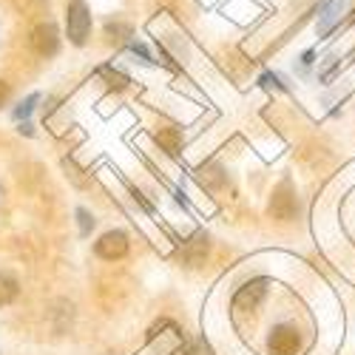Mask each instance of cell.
Returning <instances> with one entry per match:
<instances>
[{"instance_id":"16","label":"cell","mask_w":355,"mask_h":355,"mask_svg":"<svg viewBox=\"0 0 355 355\" xmlns=\"http://www.w3.org/2000/svg\"><path fill=\"white\" fill-rule=\"evenodd\" d=\"M6 100H9V83L0 80V105H3Z\"/></svg>"},{"instance_id":"11","label":"cell","mask_w":355,"mask_h":355,"mask_svg":"<svg viewBox=\"0 0 355 355\" xmlns=\"http://www.w3.org/2000/svg\"><path fill=\"white\" fill-rule=\"evenodd\" d=\"M37 100H40L37 94H28V97H26V100H23V103H20L17 108H15V120H26V116H28V114H32V111H35Z\"/></svg>"},{"instance_id":"1","label":"cell","mask_w":355,"mask_h":355,"mask_svg":"<svg viewBox=\"0 0 355 355\" xmlns=\"http://www.w3.org/2000/svg\"><path fill=\"white\" fill-rule=\"evenodd\" d=\"M66 32L74 46H85L88 35H92V12H88L85 0H71L66 9Z\"/></svg>"},{"instance_id":"7","label":"cell","mask_w":355,"mask_h":355,"mask_svg":"<svg viewBox=\"0 0 355 355\" xmlns=\"http://www.w3.org/2000/svg\"><path fill=\"white\" fill-rule=\"evenodd\" d=\"M341 12H344V0H330L318 15V35H327L330 28L341 20Z\"/></svg>"},{"instance_id":"2","label":"cell","mask_w":355,"mask_h":355,"mask_svg":"<svg viewBox=\"0 0 355 355\" xmlns=\"http://www.w3.org/2000/svg\"><path fill=\"white\" fill-rule=\"evenodd\" d=\"M28 46H32L40 57H51L57 54V49H60V32H57L54 23H40L32 28V35H28Z\"/></svg>"},{"instance_id":"5","label":"cell","mask_w":355,"mask_h":355,"mask_svg":"<svg viewBox=\"0 0 355 355\" xmlns=\"http://www.w3.org/2000/svg\"><path fill=\"white\" fill-rule=\"evenodd\" d=\"M264 295H268V282H264V279L248 282L239 293H236L233 307H236V310H256V307L264 302Z\"/></svg>"},{"instance_id":"9","label":"cell","mask_w":355,"mask_h":355,"mask_svg":"<svg viewBox=\"0 0 355 355\" xmlns=\"http://www.w3.org/2000/svg\"><path fill=\"white\" fill-rule=\"evenodd\" d=\"M205 256H208V236H205V233H196L193 239L188 242V248H185L182 259H185L188 264H199Z\"/></svg>"},{"instance_id":"8","label":"cell","mask_w":355,"mask_h":355,"mask_svg":"<svg viewBox=\"0 0 355 355\" xmlns=\"http://www.w3.org/2000/svg\"><path fill=\"white\" fill-rule=\"evenodd\" d=\"M157 142L165 148L171 157H176V154H180V148H182V131L173 128V125H165V128L157 131Z\"/></svg>"},{"instance_id":"14","label":"cell","mask_w":355,"mask_h":355,"mask_svg":"<svg viewBox=\"0 0 355 355\" xmlns=\"http://www.w3.org/2000/svg\"><path fill=\"white\" fill-rule=\"evenodd\" d=\"M103 74H105V77L111 80V85H116V88H125V83H128V80H125L123 74H116V71H108V69H105Z\"/></svg>"},{"instance_id":"4","label":"cell","mask_w":355,"mask_h":355,"mask_svg":"<svg viewBox=\"0 0 355 355\" xmlns=\"http://www.w3.org/2000/svg\"><path fill=\"white\" fill-rule=\"evenodd\" d=\"M94 250H97L100 259H108V261L123 259L128 253V236L123 230H108V233H103L100 239H97Z\"/></svg>"},{"instance_id":"10","label":"cell","mask_w":355,"mask_h":355,"mask_svg":"<svg viewBox=\"0 0 355 355\" xmlns=\"http://www.w3.org/2000/svg\"><path fill=\"white\" fill-rule=\"evenodd\" d=\"M17 299V279L9 273H0V307H6Z\"/></svg>"},{"instance_id":"15","label":"cell","mask_w":355,"mask_h":355,"mask_svg":"<svg viewBox=\"0 0 355 355\" xmlns=\"http://www.w3.org/2000/svg\"><path fill=\"white\" fill-rule=\"evenodd\" d=\"M131 193H134V199H137V202H139V205H142V208H145V211H148V214H151V211H154V208H151V202H148V199H145V196H142V193H139V191H137V188H134V191H131Z\"/></svg>"},{"instance_id":"3","label":"cell","mask_w":355,"mask_h":355,"mask_svg":"<svg viewBox=\"0 0 355 355\" xmlns=\"http://www.w3.org/2000/svg\"><path fill=\"white\" fill-rule=\"evenodd\" d=\"M268 349H270V355H299L302 338H299V333H295V327H287V324H282V327H276L270 333Z\"/></svg>"},{"instance_id":"12","label":"cell","mask_w":355,"mask_h":355,"mask_svg":"<svg viewBox=\"0 0 355 355\" xmlns=\"http://www.w3.org/2000/svg\"><path fill=\"white\" fill-rule=\"evenodd\" d=\"M105 35H108V37H114V35L131 37V26H128V23H108V26H105Z\"/></svg>"},{"instance_id":"13","label":"cell","mask_w":355,"mask_h":355,"mask_svg":"<svg viewBox=\"0 0 355 355\" xmlns=\"http://www.w3.org/2000/svg\"><path fill=\"white\" fill-rule=\"evenodd\" d=\"M77 219H80V233H83V236H88V233H92V227H94V219L88 216V211H85V208H80V211H77Z\"/></svg>"},{"instance_id":"6","label":"cell","mask_w":355,"mask_h":355,"mask_svg":"<svg viewBox=\"0 0 355 355\" xmlns=\"http://www.w3.org/2000/svg\"><path fill=\"white\" fill-rule=\"evenodd\" d=\"M270 214L282 222H290L295 219V214H299V202H295V196L290 193V182H284L276 193H273V202H270Z\"/></svg>"}]
</instances>
